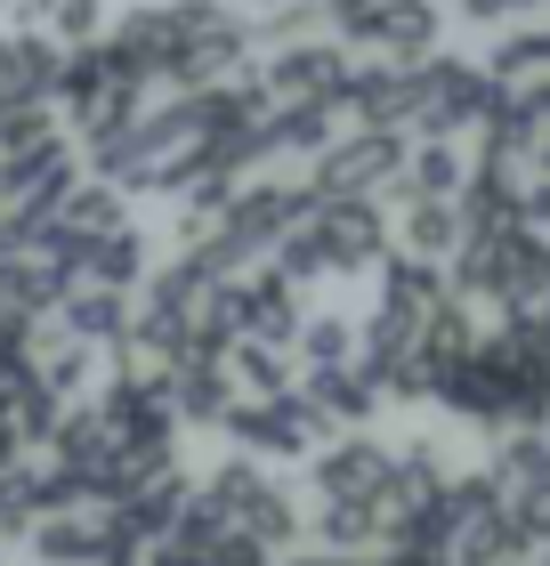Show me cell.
Wrapping results in <instances>:
<instances>
[{
  "label": "cell",
  "instance_id": "obj_1",
  "mask_svg": "<svg viewBox=\"0 0 550 566\" xmlns=\"http://www.w3.org/2000/svg\"><path fill=\"white\" fill-rule=\"evenodd\" d=\"M227 429L243 437V446H259V453H300L324 421H316V405H292V397H283V405H243Z\"/></svg>",
  "mask_w": 550,
  "mask_h": 566
},
{
  "label": "cell",
  "instance_id": "obj_2",
  "mask_svg": "<svg viewBox=\"0 0 550 566\" xmlns=\"http://www.w3.org/2000/svg\"><path fill=\"white\" fill-rule=\"evenodd\" d=\"M381 163H405V154H397V138H364V146H349V154H332V187H373V178H381Z\"/></svg>",
  "mask_w": 550,
  "mask_h": 566
},
{
  "label": "cell",
  "instance_id": "obj_3",
  "mask_svg": "<svg viewBox=\"0 0 550 566\" xmlns=\"http://www.w3.org/2000/svg\"><path fill=\"white\" fill-rule=\"evenodd\" d=\"M17 389H24V421H41V413H49V380H41V373H17ZM9 421H17V397H0V446L24 437V429H9Z\"/></svg>",
  "mask_w": 550,
  "mask_h": 566
},
{
  "label": "cell",
  "instance_id": "obj_4",
  "mask_svg": "<svg viewBox=\"0 0 550 566\" xmlns=\"http://www.w3.org/2000/svg\"><path fill=\"white\" fill-rule=\"evenodd\" d=\"M114 324H122V300H114V292L73 300V332H114Z\"/></svg>",
  "mask_w": 550,
  "mask_h": 566
}]
</instances>
